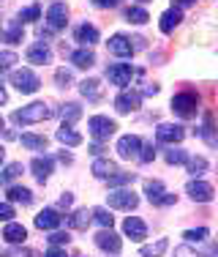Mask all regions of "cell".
Here are the masks:
<instances>
[{"label":"cell","mask_w":218,"mask_h":257,"mask_svg":"<svg viewBox=\"0 0 218 257\" xmlns=\"http://www.w3.org/2000/svg\"><path fill=\"white\" fill-rule=\"evenodd\" d=\"M71 203H74V197H71V194L66 192L63 197H60V203H58V205H60V208H71Z\"/></svg>","instance_id":"50"},{"label":"cell","mask_w":218,"mask_h":257,"mask_svg":"<svg viewBox=\"0 0 218 257\" xmlns=\"http://www.w3.org/2000/svg\"><path fill=\"white\" fill-rule=\"evenodd\" d=\"M44 257H66V249H60V246H52L50 252H46Z\"/></svg>","instance_id":"51"},{"label":"cell","mask_w":218,"mask_h":257,"mask_svg":"<svg viewBox=\"0 0 218 257\" xmlns=\"http://www.w3.org/2000/svg\"><path fill=\"white\" fill-rule=\"evenodd\" d=\"M183 137H186V128L178 123H161L156 128V140L164 145H178V143H183Z\"/></svg>","instance_id":"7"},{"label":"cell","mask_w":218,"mask_h":257,"mask_svg":"<svg viewBox=\"0 0 218 257\" xmlns=\"http://www.w3.org/2000/svg\"><path fill=\"white\" fill-rule=\"evenodd\" d=\"M96 6H98V9H112V6H118L120 0H93Z\"/></svg>","instance_id":"49"},{"label":"cell","mask_w":218,"mask_h":257,"mask_svg":"<svg viewBox=\"0 0 218 257\" xmlns=\"http://www.w3.org/2000/svg\"><path fill=\"white\" fill-rule=\"evenodd\" d=\"M52 164H54V162H52V156H36L33 162H30V170H33L36 178L44 183V181L52 175Z\"/></svg>","instance_id":"17"},{"label":"cell","mask_w":218,"mask_h":257,"mask_svg":"<svg viewBox=\"0 0 218 257\" xmlns=\"http://www.w3.org/2000/svg\"><path fill=\"white\" fill-rule=\"evenodd\" d=\"M71 63H74L76 69H90V66L96 63V55H93V50H88V47H82V50L71 52Z\"/></svg>","instance_id":"22"},{"label":"cell","mask_w":218,"mask_h":257,"mask_svg":"<svg viewBox=\"0 0 218 257\" xmlns=\"http://www.w3.org/2000/svg\"><path fill=\"white\" fill-rule=\"evenodd\" d=\"M8 200H11V203L30 205V203H33V192L25 189V186H8Z\"/></svg>","instance_id":"27"},{"label":"cell","mask_w":218,"mask_h":257,"mask_svg":"<svg viewBox=\"0 0 218 257\" xmlns=\"http://www.w3.org/2000/svg\"><path fill=\"white\" fill-rule=\"evenodd\" d=\"M106 77L112 85H120V88H126V85L131 82V77H134V69H131V63H114L106 69Z\"/></svg>","instance_id":"10"},{"label":"cell","mask_w":218,"mask_h":257,"mask_svg":"<svg viewBox=\"0 0 218 257\" xmlns=\"http://www.w3.org/2000/svg\"><path fill=\"white\" fill-rule=\"evenodd\" d=\"M54 79H58V85H63V88H66V85H71V79H74V77H71L68 69H60L58 74H54Z\"/></svg>","instance_id":"47"},{"label":"cell","mask_w":218,"mask_h":257,"mask_svg":"<svg viewBox=\"0 0 218 257\" xmlns=\"http://www.w3.org/2000/svg\"><path fill=\"white\" fill-rule=\"evenodd\" d=\"M58 140H60V143H63V145H71V148H74V145H80L82 143V134L80 132H74V128H71V126H60L58 128Z\"/></svg>","instance_id":"25"},{"label":"cell","mask_w":218,"mask_h":257,"mask_svg":"<svg viewBox=\"0 0 218 257\" xmlns=\"http://www.w3.org/2000/svg\"><path fill=\"white\" fill-rule=\"evenodd\" d=\"M20 175H22V164L14 162V164H8V167L0 173V183H11L14 178H20Z\"/></svg>","instance_id":"34"},{"label":"cell","mask_w":218,"mask_h":257,"mask_svg":"<svg viewBox=\"0 0 218 257\" xmlns=\"http://www.w3.org/2000/svg\"><path fill=\"white\" fill-rule=\"evenodd\" d=\"M88 128H90V137L93 140H109L114 132H118V126H114V120H109L106 115H93V118L88 120Z\"/></svg>","instance_id":"5"},{"label":"cell","mask_w":218,"mask_h":257,"mask_svg":"<svg viewBox=\"0 0 218 257\" xmlns=\"http://www.w3.org/2000/svg\"><path fill=\"white\" fill-rule=\"evenodd\" d=\"M144 93H148V96H156V93H158V85H148V88H144Z\"/></svg>","instance_id":"52"},{"label":"cell","mask_w":218,"mask_h":257,"mask_svg":"<svg viewBox=\"0 0 218 257\" xmlns=\"http://www.w3.org/2000/svg\"><path fill=\"white\" fill-rule=\"evenodd\" d=\"M90 219L98 222L101 227H112V222H114V216L106 211V208H93V211H90Z\"/></svg>","instance_id":"33"},{"label":"cell","mask_w":218,"mask_h":257,"mask_svg":"<svg viewBox=\"0 0 218 257\" xmlns=\"http://www.w3.org/2000/svg\"><path fill=\"white\" fill-rule=\"evenodd\" d=\"M90 173H93L96 178L106 181L112 173H118V164H114L112 159H96V162H93V170H90Z\"/></svg>","instance_id":"20"},{"label":"cell","mask_w":218,"mask_h":257,"mask_svg":"<svg viewBox=\"0 0 218 257\" xmlns=\"http://www.w3.org/2000/svg\"><path fill=\"white\" fill-rule=\"evenodd\" d=\"M139 104H142V93L139 90H120V96L114 99V109H118L120 115H128V112H136Z\"/></svg>","instance_id":"6"},{"label":"cell","mask_w":218,"mask_h":257,"mask_svg":"<svg viewBox=\"0 0 218 257\" xmlns=\"http://www.w3.org/2000/svg\"><path fill=\"white\" fill-rule=\"evenodd\" d=\"M174 203H178V194H166V192H164L153 205H174Z\"/></svg>","instance_id":"48"},{"label":"cell","mask_w":218,"mask_h":257,"mask_svg":"<svg viewBox=\"0 0 218 257\" xmlns=\"http://www.w3.org/2000/svg\"><path fill=\"white\" fill-rule=\"evenodd\" d=\"M52 115H54V109L50 107V104H44V101H33V104H28V107L16 109V112H14V120L25 126V123H41V120L52 118Z\"/></svg>","instance_id":"1"},{"label":"cell","mask_w":218,"mask_h":257,"mask_svg":"<svg viewBox=\"0 0 218 257\" xmlns=\"http://www.w3.org/2000/svg\"><path fill=\"white\" fill-rule=\"evenodd\" d=\"M191 3H196V0H178V9H180V11H183V9H186V6H191Z\"/></svg>","instance_id":"54"},{"label":"cell","mask_w":218,"mask_h":257,"mask_svg":"<svg viewBox=\"0 0 218 257\" xmlns=\"http://www.w3.org/2000/svg\"><path fill=\"white\" fill-rule=\"evenodd\" d=\"M0 128H3V118H0Z\"/></svg>","instance_id":"58"},{"label":"cell","mask_w":218,"mask_h":257,"mask_svg":"<svg viewBox=\"0 0 218 257\" xmlns=\"http://www.w3.org/2000/svg\"><path fill=\"white\" fill-rule=\"evenodd\" d=\"M6 101H8V93H6V88L0 85V104H6Z\"/></svg>","instance_id":"55"},{"label":"cell","mask_w":218,"mask_h":257,"mask_svg":"<svg viewBox=\"0 0 218 257\" xmlns=\"http://www.w3.org/2000/svg\"><path fill=\"white\" fill-rule=\"evenodd\" d=\"M60 115H63V123H66V126H71L74 120H80V118H82V107H80V104H74V101H68V104H63Z\"/></svg>","instance_id":"29"},{"label":"cell","mask_w":218,"mask_h":257,"mask_svg":"<svg viewBox=\"0 0 218 257\" xmlns=\"http://www.w3.org/2000/svg\"><path fill=\"white\" fill-rule=\"evenodd\" d=\"M188 170L194 175H202L204 170H208V159H202V156H194V159H188Z\"/></svg>","instance_id":"40"},{"label":"cell","mask_w":218,"mask_h":257,"mask_svg":"<svg viewBox=\"0 0 218 257\" xmlns=\"http://www.w3.org/2000/svg\"><path fill=\"white\" fill-rule=\"evenodd\" d=\"M11 216H14V205L0 203V222H11Z\"/></svg>","instance_id":"45"},{"label":"cell","mask_w":218,"mask_h":257,"mask_svg":"<svg viewBox=\"0 0 218 257\" xmlns=\"http://www.w3.org/2000/svg\"><path fill=\"white\" fill-rule=\"evenodd\" d=\"M123 232L131 238V241H144L148 238V227H144V222L139 216H128L123 222Z\"/></svg>","instance_id":"15"},{"label":"cell","mask_w":218,"mask_h":257,"mask_svg":"<svg viewBox=\"0 0 218 257\" xmlns=\"http://www.w3.org/2000/svg\"><path fill=\"white\" fill-rule=\"evenodd\" d=\"M202 137L208 140L210 145H216V137H213V123H210V115L204 118V128H202Z\"/></svg>","instance_id":"46"},{"label":"cell","mask_w":218,"mask_h":257,"mask_svg":"<svg viewBox=\"0 0 218 257\" xmlns=\"http://www.w3.org/2000/svg\"><path fill=\"white\" fill-rule=\"evenodd\" d=\"M3 238L8 243H25L28 230L22 227V224H16V222H8V224H6V230H3Z\"/></svg>","instance_id":"21"},{"label":"cell","mask_w":218,"mask_h":257,"mask_svg":"<svg viewBox=\"0 0 218 257\" xmlns=\"http://www.w3.org/2000/svg\"><path fill=\"white\" fill-rule=\"evenodd\" d=\"M186 192H188V197L194 203H210L213 200V186L204 181H191L188 186H186Z\"/></svg>","instance_id":"13"},{"label":"cell","mask_w":218,"mask_h":257,"mask_svg":"<svg viewBox=\"0 0 218 257\" xmlns=\"http://www.w3.org/2000/svg\"><path fill=\"white\" fill-rule=\"evenodd\" d=\"M38 17H41V6L33 3V6H28V9L20 14V22H36Z\"/></svg>","instance_id":"37"},{"label":"cell","mask_w":218,"mask_h":257,"mask_svg":"<svg viewBox=\"0 0 218 257\" xmlns=\"http://www.w3.org/2000/svg\"><path fill=\"white\" fill-rule=\"evenodd\" d=\"M134 178H136L134 173H112L106 181H109V186H112V189H120V186H128V183H134Z\"/></svg>","instance_id":"32"},{"label":"cell","mask_w":218,"mask_h":257,"mask_svg":"<svg viewBox=\"0 0 218 257\" xmlns=\"http://www.w3.org/2000/svg\"><path fill=\"white\" fill-rule=\"evenodd\" d=\"M101 151H104V148H101V145H98V143H96V145H90V154H93V156H98V154H101Z\"/></svg>","instance_id":"53"},{"label":"cell","mask_w":218,"mask_h":257,"mask_svg":"<svg viewBox=\"0 0 218 257\" xmlns=\"http://www.w3.org/2000/svg\"><path fill=\"white\" fill-rule=\"evenodd\" d=\"M66 22H68V6L66 3H52L50 11H46V28H50V33L63 30Z\"/></svg>","instance_id":"8"},{"label":"cell","mask_w":218,"mask_h":257,"mask_svg":"<svg viewBox=\"0 0 218 257\" xmlns=\"http://www.w3.org/2000/svg\"><path fill=\"white\" fill-rule=\"evenodd\" d=\"M208 235H210L208 227H196V230H186V232H183L186 243H199V241H204Z\"/></svg>","instance_id":"36"},{"label":"cell","mask_w":218,"mask_h":257,"mask_svg":"<svg viewBox=\"0 0 218 257\" xmlns=\"http://www.w3.org/2000/svg\"><path fill=\"white\" fill-rule=\"evenodd\" d=\"M166 162L169 164H186L188 162V154L180 151V148H172V151H166Z\"/></svg>","instance_id":"39"},{"label":"cell","mask_w":218,"mask_h":257,"mask_svg":"<svg viewBox=\"0 0 218 257\" xmlns=\"http://www.w3.org/2000/svg\"><path fill=\"white\" fill-rule=\"evenodd\" d=\"M126 20L134 22V25H144V22H148L150 17H148V11L139 9V6H128V9H126Z\"/></svg>","instance_id":"31"},{"label":"cell","mask_w":218,"mask_h":257,"mask_svg":"<svg viewBox=\"0 0 218 257\" xmlns=\"http://www.w3.org/2000/svg\"><path fill=\"white\" fill-rule=\"evenodd\" d=\"M139 3H150V0H139Z\"/></svg>","instance_id":"57"},{"label":"cell","mask_w":218,"mask_h":257,"mask_svg":"<svg viewBox=\"0 0 218 257\" xmlns=\"http://www.w3.org/2000/svg\"><path fill=\"white\" fill-rule=\"evenodd\" d=\"M3 159H6V151H3V148H0V162H3Z\"/></svg>","instance_id":"56"},{"label":"cell","mask_w":218,"mask_h":257,"mask_svg":"<svg viewBox=\"0 0 218 257\" xmlns=\"http://www.w3.org/2000/svg\"><path fill=\"white\" fill-rule=\"evenodd\" d=\"M180 20H183V11H180L178 6H172V9H166V11L161 14V22H158L161 33H172V30L180 25Z\"/></svg>","instance_id":"16"},{"label":"cell","mask_w":218,"mask_h":257,"mask_svg":"<svg viewBox=\"0 0 218 257\" xmlns=\"http://www.w3.org/2000/svg\"><path fill=\"white\" fill-rule=\"evenodd\" d=\"M139 148H142V140L136 134H126V137L118 140V154L120 159H136L139 156Z\"/></svg>","instance_id":"11"},{"label":"cell","mask_w":218,"mask_h":257,"mask_svg":"<svg viewBox=\"0 0 218 257\" xmlns=\"http://www.w3.org/2000/svg\"><path fill=\"white\" fill-rule=\"evenodd\" d=\"M74 39L80 41L82 47H93L96 41H98V28H93V25H88V22H84V25H80L74 30Z\"/></svg>","instance_id":"19"},{"label":"cell","mask_w":218,"mask_h":257,"mask_svg":"<svg viewBox=\"0 0 218 257\" xmlns=\"http://www.w3.org/2000/svg\"><path fill=\"white\" fill-rule=\"evenodd\" d=\"M174 257H213V252H194L191 249V243H183V246H178L174 249Z\"/></svg>","instance_id":"38"},{"label":"cell","mask_w":218,"mask_h":257,"mask_svg":"<svg viewBox=\"0 0 218 257\" xmlns=\"http://www.w3.org/2000/svg\"><path fill=\"white\" fill-rule=\"evenodd\" d=\"M22 145L30 151H44L46 148V137L44 134H22Z\"/></svg>","instance_id":"30"},{"label":"cell","mask_w":218,"mask_h":257,"mask_svg":"<svg viewBox=\"0 0 218 257\" xmlns=\"http://www.w3.org/2000/svg\"><path fill=\"white\" fill-rule=\"evenodd\" d=\"M106 200H109V208H118V211H134L139 205V197L131 189H112L106 194Z\"/></svg>","instance_id":"4"},{"label":"cell","mask_w":218,"mask_h":257,"mask_svg":"<svg viewBox=\"0 0 218 257\" xmlns=\"http://www.w3.org/2000/svg\"><path fill=\"white\" fill-rule=\"evenodd\" d=\"M199 109V96L191 93V90H186V93H178L172 96V112L180 115V118H194Z\"/></svg>","instance_id":"2"},{"label":"cell","mask_w":218,"mask_h":257,"mask_svg":"<svg viewBox=\"0 0 218 257\" xmlns=\"http://www.w3.org/2000/svg\"><path fill=\"white\" fill-rule=\"evenodd\" d=\"M96 246L98 249H104V252L109 254H120V249H123V241H120V235L114 232L112 227H104L96 235Z\"/></svg>","instance_id":"9"},{"label":"cell","mask_w":218,"mask_h":257,"mask_svg":"<svg viewBox=\"0 0 218 257\" xmlns=\"http://www.w3.org/2000/svg\"><path fill=\"white\" fill-rule=\"evenodd\" d=\"M3 257H38V252H33V249H11V252H3Z\"/></svg>","instance_id":"44"},{"label":"cell","mask_w":218,"mask_h":257,"mask_svg":"<svg viewBox=\"0 0 218 257\" xmlns=\"http://www.w3.org/2000/svg\"><path fill=\"white\" fill-rule=\"evenodd\" d=\"M16 60H20V58H16V52H11V50L0 52V71H8L11 66L16 63Z\"/></svg>","instance_id":"41"},{"label":"cell","mask_w":218,"mask_h":257,"mask_svg":"<svg viewBox=\"0 0 218 257\" xmlns=\"http://www.w3.org/2000/svg\"><path fill=\"white\" fill-rule=\"evenodd\" d=\"M144 194H148L150 203H156V200L164 194V183L161 181H148V183H144Z\"/></svg>","instance_id":"35"},{"label":"cell","mask_w":218,"mask_h":257,"mask_svg":"<svg viewBox=\"0 0 218 257\" xmlns=\"http://www.w3.org/2000/svg\"><path fill=\"white\" fill-rule=\"evenodd\" d=\"M166 249H169V241L166 238H158L156 243H148V246L139 249V257H161Z\"/></svg>","instance_id":"26"},{"label":"cell","mask_w":218,"mask_h":257,"mask_svg":"<svg viewBox=\"0 0 218 257\" xmlns=\"http://www.w3.org/2000/svg\"><path fill=\"white\" fill-rule=\"evenodd\" d=\"M80 90H82L84 99H90V101L101 99V82L98 79H84V82H80Z\"/></svg>","instance_id":"28"},{"label":"cell","mask_w":218,"mask_h":257,"mask_svg":"<svg viewBox=\"0 0 218 257\" xmlns=\"http://www.w3.org/2000/svg\"><path fill=\"white\" fill-rule=\"evenodd\" d=\"M11 85H14L20 93H36V90L41 88V79L36 77L33 69H16L14 74H11Z\"/></svg>","instance_id":"3"},{"label":"cell","mask_w":218,"mask_h":257,"mask_svg":"<svg viewBox=\"0 0 218 257\" xmlns=\"http://www.w3.org/2000/svg\"><path fill=\"white\" fill-rule=\"evenodd\" d=\"M106 47H109V52L118 55V58H131V55H134V44H131V39H126L123 33L112 36V39L106 41Z\"/></svg>","instance_id":"14"},{"label":"cell","mask_w":218,"mask_h":257,"mask_svg":"<svg viewBox=\"0 0 218 257\" xmlns=\"http://www.w3.org/2000/svg\"><path fill=\"white\" fill-rule=\"evenodd\" d=\"M139 162H144V164H148V162H153V159H156V151H153V145H142V148H139Z\"/></svg>","instance_id":"42"},{"label":"cell","mask_w":218,"mask_h":257,"mask_svg":"<svg viewBox=\"0 0 218 257\" xmlns=\"http://www.w3.org/2000/svg\"><path fill=\"white\" fill-rule=\"evenodd\" d=\"M90 211L88 208H80V211H74L71 213V219H68V224H71V230H88L90 227Z\"/></svg>","instance_id":"24"},{"label":"cell","mask_w":218,"mask_h":257,"mask_svg":"<svg viewBox=\"0 0 218 257\" xmlns=\"http://www.w3.org/2000/svg\"><path fill=\"white\" fill-rule=\"evenodd\" d=\"M50 243H52V246H66V243H68V232H58V230H54L50 235Z\"/></svg>","instance_id":"43"},{"label":"cell","mask_w":218,"mask_h":257,"mask_svg":"<svg viewBox=\"0 0 218 257\" xmlns=\"http://www.w3.org/2000/svg\"><path fill=\"white\" fill-rule=\"evenodd\" d=\"M28 60L36 63V66H44V63L52 60V50L44 44V41H41V44H33V47H28Z\"/></svg>","instance_id":"18"},{"label":"cell","mask_w":218,"mask_h":257,"mask_svg":"<svg viewBox=\"0 0 218 257\" xmlns=\"http://www.w3.org/2000/svg\"><path fill=\"white\" fill-rule=\"evenodd\" d=\"M63 224V216H60L58 208H44V211L36 216V227L38 230H58Z\"/></svg>","instance_id":"12"},{"label":"cell","mask_w":218,"mask_h":257,"mask_svg":"<svg viewBox=\"0 0 218 257\" xmlns=\"http://www.w3.org/2000/svg\"><path fill=\"white\" fill-rule=\"evenodd\" d=\"M0 39L11 41V44H20V41H22V22H20V20L8 22V25L0 30Z\"/></svg>","instance_id":"23"}]
</instances>
